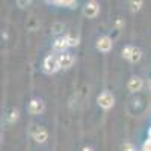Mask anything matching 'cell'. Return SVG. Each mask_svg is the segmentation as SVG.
Wrapping results in <instances>:
<instances>
[{
  "label": "cell",
  "instance_id": "obj_2",
  "mask_svg": "<svg viewBox=\"0 0 151 151\" xmlns=\"http://www.w3.org/2000/svg\"><path fill=\"white\" fill-rule=\"evenodd\" d=\"M30 133H32V136H33V139H35L36 142H40V144L45 142V141H47V137H48L47 130L42 129V127H40V125H32Z\"/></svg>",
  "mask_w": 151,
  "mask_h": 151
},
{
  "label": "cell",
  "instance_id": "obj_11",
  "mask_svg": "<svg viewBox=\"0 0 151 151\" xmlns=\"http://www.w3.org/2000/svg\"><path fill=\"white\" fill-rule=\"evenodd\" d=\"M62 30H64V24H62V23H55L52 26V32L53 33H60Z\"/></svg>",
  "mask_w": 151,
  "mask_h": 151
},
{
  "label": "cell",
  "instance_id": "obj_14",
  "mask_svg": "<svg viewBox=\"0 0 151 151\" xmlns=\"http://www.w3.org/2000/svg\"><path fill=\"white\" fill-rule=\"evenodd\" d=\"M132 47H133V45H125V47L122 48V56H124L125 59H129V58H130V53H132Z\"/></svg>",
  "mask_w": 151,
  "mask_h": 151
},
{
  "label": "cell",
  "instance_id": "obj_3",
  "mask_svg": "<svg viewBox=\"0 0 151 151\" xmlns=\"http://www.w3.org/2000/svg\"><path fill=\"white\" fill-rule=\"evenodd\" d=\"M97 101H98V104L101 106L103 109H110L112 106H113V97H112V94H109V92H103V94H100L98 95V98H97Z\"/></svg>",
  "mask_w": 151,
  "mask_h": 151
},
{
  "label": "cell",
  "instance_id": "obj_13",
  "mask_svg": "<svg viewBox=\"0 0 151 151\" xmlns=\"http://www.w3.org/2000/svg\"><path fill=\"white\" fill-rule=\"evenodd\" d=\"M17 118H18V112H17V110H12V112L9 113V116H8V122H9V124L15 122Z\"/></svg>",
  "mask_w": 151,
  "mask_h": 151
},
{
  "label": "cell",
  "instance_id": "obj_9",
  "mask_svg": "<svg viewBox=\"0 0 151 151\" xmlns=\"http://www.w3.org/2000/svg\"><path fill=\"white\" fill-rule=\"evenodd\" d=\"M142 86H144V82H142L141 77H132V79L129 80V89H130L132 92L141 91Z\"/></svg>",
  "mask_w": 151,
  "mask_h": 151
},
{
  "label": "cell",
  "instance_id": "obj_17",
  "mask_svg": "<svg viewBox=\"0 0 151 151\" xmlns=\"http://www.w3.org/2000/svg\"><path fill=\"white\" fill-rule=\"evenodd\" d=\"M82 151H92V148H89V147H83Z\"/></svg>",
  "mask_w": 151,
  "mask_h": 151
},
{
  "label": "cell",
  "instance_id": "obj_8",
  "mask_svg": "<svg viewBox=\"0 0 151 151\" xmlns=\"http://www.w3.org/2000/svg\"><path fill=\"white\" fill-rule=\"evenodd\" d=\"M42 110H44V103L41 101V100L33 98L32 101L29 103V112L33 113V115H38V113H41Z\"/></svg>",
  "mask_w": 151,
  "mask_h": 151
},
{
  "label": "cell",
  "instance_id": "obj_18",
  "mask_svg": "<svg viewBox=\"0 0 151 151\" xmlns=\"http://www.w3.org/2000/svg\"><path fill=\"white\" fill-rule=\"evenodd\" d=\"M116 26H118V27H121V26H122V21H121V20H118V21H116Z\"/></svg>",
  "mask_w": 151,
  "mask_h": 151
},
{
  "label": "cell",
  "instance_id": "obj_4",
  "mask_svg": "<svg viewBox=\"0 0 151 151\" xmlns=\"http://www.w3.org/2000/svg\"><path fill=\"white\" fill-rule=\"evenodd\" d=\"M58 62H59V68H70L74 62V58L71 53H62L58 56Z\"/></svg>",
  "mask_w": 151,
  "mask_h": 151
},
{
  "label": "cell",
  "instance_id": "obj_10",
  "mask_svg": "<svg viewBox=\"0 0 151 151\" xmlns=\"http://www.w3.org/2000/svg\"><path fill=\"white\" fill-rule=\"evenodd\" d=\"M141 58H142V52L137 47H132V53H130V58H129V60L130 62H139L141 60Z\"/></svg>",
  "mask_w": 151,
  "mask_h": 151
},
{
  "label": "cell",
  "instance_id": "obj_15",
  "mask_svg": "<svg viewBox=\"0 0 151 151\" xmlns=\"http://www.w3.org/2000/svg\"><path fill=\"white\" fill-rule=\"evenodd\" d=\"M130 5H132V11L134 12V11H139V9H141V6H142V2H132Z\"/></svg>",
  "mask_w": 151,
  "mask_h": 151
},
{
  "label": "cell",
  "instance_id": "obj_6",
  "mask_svg": "<svg viewBox=\"0 0 151 151\" xmlns=\"http://www.w3.org/2000/svg\"><path fill=\"white\" fill-rule=\"evenodd\" d=\"M68 47H70V44H68V36H59V38H56V41H55V44H53V48L58 50V52H62V53H64Z\"/></svg>",
  "mask_w": 151,
  "mask_h": 151
},
{
  "label": "cell",
  "instance_id": "obj_5",
  "mask_svg": "<svg viewBox=\"0 0 151 151\" xmlns=\"http://www.w3.org/2000/svg\"><path fill=\"white\" fill-rule=\"evenodd\" d=\"M98 11H100L98 5H97L95 2H89V3H86V5H85V8H83V14H85L86 17H89V18H94V17H97Z\"/></svg>",
  "mask_w": 151,
  "mask_h": 151
},
{
  "label": "cell",
  "instance_id": "obj_12",
  "mask_svg": "<svg viewBox=\"0 0 151 151\" xmlns=\"http://www.w3.org/2000/svg\"><path fill=\"white\" fill-rule=\"evenodd\" d=\"M67 36H68V44H70V47H74V45L79 44V38H77V36H74V35H67Z\"/></svg>",
  "mask_w": 151,
  "mask_h": 151
},
{
  "label": "cell",
  "instance_id": "obj_7",
  "mask_svg": "<svg viewBox=\"0 0 151 151\" xmlns=\"http://www.w3.org/2000/svg\"><path fill=\"white\" fill-rule=\"evenodd\" d=\"M97 48L100 50V52H109V50L112 48V40L109 36H101L100 40L97 41Z\"/></svg>",
  "mask_w": 151,
  "mask_h": 151
},
{
  "label": "cell",
  "instance_id": "obj_1",
  "mask_svg": "<svg viewBox=\"0 0 151 151\" xmlns=\"http://www.w3.org/2000/svg\"><path fill=\"white\" fill-rule=\"evenodd\" d=\"M59 70V62H58V56L55 55H48L44 59V71L45 73H56Z\"/></svg>",
  "mask_w": 151,
  "mask_h": 151
},
{
  "label": "cell",
  "instance_id": "obj_16",
  "mask_svg": "<svg viewBox=\"0 0 151 151\" xmlns=\"http://www.w3.org/2000/svg\"><path fill=\"white\" fill-rule=\"evenodd\" d=\"M122 151H134V148H133V145L132 144H122Z\"/></svg>",
  "mask_w": 151,
  "mask_h": 151
}]
</instances>
